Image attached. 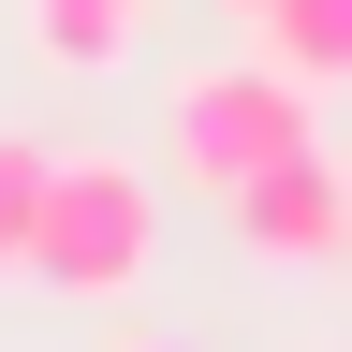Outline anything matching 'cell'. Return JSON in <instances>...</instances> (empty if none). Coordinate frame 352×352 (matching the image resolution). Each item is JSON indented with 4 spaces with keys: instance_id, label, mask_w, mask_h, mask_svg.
Wrapping results in <instances>:
<instances>
[{
    "instance_id": "5",
    "label": "cell",
    "mask_w": 352,
    "mask_h": 352,
    "mask_svg": "<svg viewBox=\"0 0 352 352\" xmlns=\"http://www.w3.org/2000/svg\"><path fill=\"white\" fill-rule=\"evenodd\" d=\"M250 30H264V59H279L308 103H323V88H352V0H264Z\"/></svg>"
},
{
    "instance_id": "4",
    "label": "cell",
    "mask_w": 352,
    "mask_h": 352,
    "mask_svg": "<svg viewBox=\"0 0 352 352\" xmlns=\"http://www.w3.org/2000/svg\"><path fill=\"white\" fill-rule=\"evenodd\" d=\"M147 15H162V0H30V44L59 74H118L132 44H147Z\"/></svg>"
},
{
    "instance_id": "3",
    "label": "cell",
    "mask_w": 352,
    "mask_h": 352,
    "mask_svg": "<svg viewBox=\"0 0 352 352\" xmlns=\"http://www.w3.org/2000/svg\"><path fill=\"white\" fill-rule=\"evenodd\" d=\"M235 235H250L264 264H323V250H352L338 147H308V162H279V176H250V191H235Z\"/></svg>"
},
{
    "instance_id": "6",
    "label": "cell",
    "mask_w": 352,
    "mask_h": 352,
    "mask_svg": "<svg viewBox=\"0 0 352 352\" xmlns=\"http://www.w3.org/2000/svg\"><path fill=\"white\" fill-rule=\"evenodd\" d=\"M44 162H59V147H30V132H0V279H30V220H44Z\"/></svg>"
},
{
    "instance_id": "7",
    "label": "cell",
    "mask_w": 352,
    "mask_h": 352,
    "mask_svg": "<svg viewBox=\"0 0 352 352\" xmlns=\"http://www.w3.org/2000/svg\"><path fill=\"white\" fill-rule=\"evenodd\" d=\"M132 352H176V338H132Z\"/></svg>"
},
{
    "instance_id": "2",
    "label": "cell",
    "mask_w": 352,
    "mask_h": 352,
    "mask_svg": "<svg viewBox=\"0 0 352 352\" xmlns=\"http://www.w3.org/2000/svg\"><path fill=\"white\" fill-rule=\"evenodd\" d=\"M323 147V118H308V88L279 74V59H220V74H191L162 103V162L191 176V191H220L235 206L250 176H279V162H308Z\"/></svg>"
},
{
    "instance_id": "1",
    "label": "cell",
    "mask_w": 352,
    "mask_h": 352,
    "mask_svg": "<svg viewBox=\"0 0 352 352\" xmlns=\"http://www.w3.org/2000/svg\"><path fill=\"white\" fill-rule=\"evenodd\" d=\"M162 264V176L118 162V147H59L44 162V220H30V279L44 294H132Z\"/></svg>"
},
{
    "instance_id": "9",
    "label": "cell",
    "mask_w": 352,
    "mask_h": 352,
    "mask_svg": "<svg viewBox=\"0 0 352 352\" xmlns=\"http://www.w3.org/2000/svg\"><path fill=\"white\" fill-rule=\"evenodd\" d=\"M338 191H352V162H338Z\"/></svg>"
},
{
    "instance_id": "8",
    "label": "cell",
    "mask_w": 352,
    "mask_h": 352,
    "mask_svg": "<svg viewBox=\"0 0 352 352\" xmlns=\"http://www.w3.org/2000/svg\"><path fill=\"white\" fill-rule=\"evenodd\" d=\"M235 15H264V0H235Z\"/></svg>"
}]
</instances>
